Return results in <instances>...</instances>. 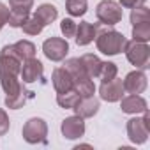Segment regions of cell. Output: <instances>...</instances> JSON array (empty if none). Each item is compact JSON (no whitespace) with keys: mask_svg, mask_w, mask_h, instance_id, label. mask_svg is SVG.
Wrapping results in <instances>:
<instances>
[{"mask_svg":"<svg viewBox=\"0 0 150 150\" xmlns=\"http://www.w3.org/2000/svg\"><path fill=\"white\" fill-rule=\"evenodd\" d=\"M96 44L97 50L104 55H118L124 51L127 39L122 32L115 30V28H108V25H97V34H96Z\"/></svg>","mask_w":150,"mask_h":150,"instance_id":"cell-1","label":"cell"},{"mask_svg":"<svg viewBox=\"0 0 150 150\" xmlns=\"http://www.w3.org/2000/svg\"><path fill=\"white\" fill-rule=\"evenodd\" d=\"M125 57L127 60L136 67V69H148L150 67V48L146 42H138V41H127L125 48Z\"/></svg>","mask_w":150,"mask_h":150,"instance_id":"cell-2","label":"cell"},{"mask_svg":"<svg viewBox=\"0 0 150 150\" xmlns=\"http://www.w3.org/2000/svg\"><path fill=\"white\" fill-rule=\"evenodd\" d=\"M96 16L103 25L113 27L122 20V6L113 0H103L96 7Z\"/></svg>","mask_w":150,"mask_h":150,"instance_id":"cell-3","label":"cell"},{"mask_svg":"<svg viewBox=\"0 0 150 150\" xmlns=\"http://www.w3.org/2000/svg\"><path fill=\"white\" fill-rule=\"evenodd\" d=\"M23 139L30 145H35V143H44L46 141V136H48V125L42 118H30L25 125H23Z\"/></svg>","mask_w":150,"mask_h":150,"instance_id":"cell-4","label":"cell"},{"mask_svg":"<svg viewBox=\"0 0 150 150\" xmlns=\"http://www.w3.org/2000/svg\"><path fill=\"white\" fill-rule=\"evenodd\" d=\"M21 64L23 62L13 51L11 44L2 48V51H0V74H13V76H18L20 71H21Z\"/></svg>","mask_w":150,"mask_h":150,"instance_id":"cell-5","label":"cell"},{"mask_svg":"<svg viewBox=\"0 0 150 150\" xmlns=\"http://www.w3.org/2000/svg\"><path fill=\"white\" fill-rule=\"evenodd\" d=\"M42 51H44L46 58H50L51 62H60L65 58V55L69 51V44L62 37H50L42 42Z\"/></svg>","mask_w":150,"mask_h":150,"instance_id":"cell-6","label":"cell"},{"mask_svg":"<svg viewBox=\"0 0 150 150\" xmlns=\"http://www.w3.org/2000/svg\"><path fill=\"white\" fill-rule=\"evenodd\" d=\"M125 90H124V83L122 80H110V81H103L101 87H99V96L103 101H108V103H117L124 97Z\"/></svg>","mask_w":150,"mask_h":150,"instance_id":"cell-7","label":"cell"},{"mask_svg":"<svg viewBox=\"0 0 150 150\" xmlns=\"http://www.w3.org/2000/svg\"><path fill=\"white\" fill-rule=\"evenodd\" d=\"M62 134L67 138V139H78L85 134V122L81 117L74 115V117H67L62 120Z\"/></svg>","mask_w":150,"mask_h":150,"instance_id":"cell-8","label":"cell"},{"mask_svg":"<svg viewBox=\"0 0 150 150\" xmlns=\"http://www.w3.org/2000/svg\"><path fill=\"white\" fill-rule=\"evenodd\" d=\"M42 72H44V67L42 64L34 57V58H28L21 64V71H20V76L23 80V83H34L37 80L42 78Z\"/></svg>","mask_w":150,"mask_h":150,"instance_id":"cell-9","label":"cell"},{"mask_svg":"<svg viewBox=\"0 0 150 150\" xmlns=\"http://www.w3.org/2000/svg\"><path fill=\"white\" fill-rule=\"evenodd\" d=\"M122 83H124V90L129 94H143L146 90V76L141 69L131 71Z\"/></svg>","mask_w":150,"mask_h":150,"instance_id":"cell-10","label":"cell"},{"mask_svg":"<svg viewBox=\"0 0 150 150\" xmlns=\"http://www.w3.org/2000/svg\"><path fill=\"white\" fill-rule=\"evenodd\" d=\"M148 132H150V129L145 125L143 118L136 117V118L127 120V136H129V139L132 143H136V145L145 143L146 138H148Z\"/></svg>","mask_w":150,"mask_h":150,"instance_id":"cell-11","label":"cell"},{"mask_svg":"<svg viewBox=\"0 0 150 150\" xmlns=\"http://www.w3.org/2000/svg\"><path fill=\"white\" fill-rule=\"evenodd\" d=\"M99 106H101L99 99L90 96V97H80V101L76 103V106H74L72 110L81 118H90V117H94L99 111Z\"/></svg>","mask_w":150,"mask_h":150,"instance_id":"cell-12","label":"cell"},{"mask_svg":"<svg viewBox=\"0 0 150 150\" xmlns=\"http://www.w3.org/2000/svg\"><path fill=\"white\" fill-rule=\"evenodd\" d=\"M51 81H53V87L57 90V94H62V92H67L72 88V78L65 67H57L51 74Z\"/></svg>","mask_w":150,"mask_h":150,"instance_id":"cell-13","label":"cell"},{"mask_svg":"<svg viewBox=\"0 0 150 150\" xmlns=\"http://www.w3.org/2000/svg\"><path fill=\"white\" fill-rule=\"evenodd\" d=\"M96 34H97V25H92L88 21H81L80 25H76L74 39H76L78 46H87L96 39Z\"/></svg>","mask_w":150,"mask_h":150,"instance_id":"cell-14","label":"cell"},{"mask_svg":"<svg viewBox=\"0 0 150 150\" xmlns=\"http://www.w3.org/2000/svg\"><path fill=\"white\" fill-rule=\"evenodd\" d=\"M122 111L124 113H131V115H136V113H143L146 110V101L139 96V94H131L127 97H122Z\"/></svg>","mask_w":150,"mask_h":150,"instance_id":"cell-15","label":"cell"},{"mask_svg":"<svg viewBox=\"0 0 150 150\" xmlns=\"http://www.w3.org/2000/svg\"><path fill=\"white\" fill-rule=\"evenodd\" d=\"M80 60H81V65H83L87 76H88L90 80L99 78V71H101L103 60H101L97 55H94V53H85L83 57H80Z\"/></svg>","mask_w":150,"mask_h":150,"instance_id":"cell-16","label":"cell"},{"mask_svg":"<svg viewBox=\"0 0 150 150\" xmlns=\"http://www.w3.org/2000/svg\"><path fill=\"white\" fill-rule=\"evenodd\" d=\"M32 97H34V92H32V90H27L25 87H21V90H20L18 94L6 97V106H7L9 110H20V108H23V104H25L28 99H32Z\"/></svg>","mask_w":150,"mask_h":150,"instance_id":"cell-17","label":"cell"},{"mask_svg":"<svg viewBox=\"0 0 150 150\" xmlns=\"http://www.w3.org/2000/svg\"><path fill=\"white\" fill-rule=\"evenodd\" d=\"M64 67L69 71L71 78H72V83H76V81H80V80L88 78L87 72H85V69H83V65H81V60H80V58H69V60H65ZM72 87H74V85H72Z\"/></svg>","mask_w":150,"mask_h":150,"instance_id":"cell-18","label":"cell"},{"mask_svg":"<svg viewBox=\"0 0 150 150\" xmlns=\"http://www.w3.org/2000/svg\"><path fill=\"white\" fill-rule=\"evenodd\" d=\"M30 16V7H11L7 23L14 28H21V25L28 20Z\"/></svg>","mask_w":150,"mask_h":150,"instance_id":"cell-19","label":"cell"},{"mask_svg":"<svg viewBox=\"0 0 150 150\" xmlns=\"http://www.w3.org/2000/svg\"><path fill=\"white\" fill-rule=\"evenodd\" d=\"M11 48H13V51L18 55V58H20L21 62H25V60L35 57V46H34L30 41H25V39H23V41H18V42L11 44Z\"/></svg>","mask_w":150,"mask_h":150,"instance_id":"cell-20","label":"cell"},{"mask_svg":"<svg viewBox=\"0 0 150 150\" xmlns=\"http://www.w3.org/2000/svg\"><path fill=\"white\" fill-rule=\"evenodd\" d=\"M0 85H2V88L7 96L18 94L23 87V83L18 80V76H13V74H0Z\"/></svg>","mask_w":150,"mask_h":150,"instance_id":"cell-21","label":"cell"},{"mask_svg":"<svg viewBox=\"0 0 150 150\" xmlns=\"http://www.w3.org/2000/svg\"><path fill=\"white\" fill-rule=\"evenodd\" d=\"M42 23H44V27L46 25H51L55 20H57V16H58V11H57V7L55 6H51V4H41L37 9H35V13H34Z\"/></svg>","mask_w":150,"mask_h":150,"instance_id":"cell-22","label":"cell"},{"mask_svg":"<svg viewBox=\"0 0 150 150\" xmlns=\"http://www.w3.org/2000/svg\"><path fill=\"white\" fill-rule=\"evenodd\" d=\"M80 101V96L76 94V90L71 88L67 92H62L57 96V103L60 108H65V110H72L74 106H76V103Z\"/></svg>","mask_w":150,"mask_h":150,"instance_id":"cell-23","label":"cell"},{"mask_svg":"<svg viewBox=\"0 0 150 150\" xmlns=\"http://www.w3.org/2000/svg\"><path fill=\"white\" fill-rule=\"evenodd\" d=\"M132 37L138 42H148L150 41V21L132 25Z\"/></svg>","mask_w":150,"mask_h":150,"instance_id":"cell-24","label":"cell"},{"mask_svg":"<svg viewBox=\"0 0 150 150\" xmlns=\"http://www.w3.org/2000/svg\"><path fill=\"white\" fill-rule=\"evenodd\" d=\"M21 28H23V32L27 34V35H37V34H41L42 32V28H44V23L34 14V16H28V20L21 25Z\"/></svg>","mask_w":150,"mask_h":150,"instance_id":"cell-25","label":"cell"},{"mask_svg":"<svg viewBox=\"0 0 150 150\" xmlns=\"http://www.w3.org/2000/svg\"><path fill=\"white\" fill-rule=\"evenodd\" d=\"M72 88L76 90V94H78L80 97H90V96H94V92H96V85H94V81H92L90 78H85V80L76 81Z\"/></svg>","mask_w":150,"mask_h":150,"instance_id":"cell-26","label":"cell"},{"mask_svg":"<svg viewBox=\"0 0 150 150\" xmlns=\"http://www.w3.org/2000/svg\"><path fill=\"white\" fill-rule=\"evenodd\" d=\"M65 9L71 16H83L88 6H87V0H65Z\"/></svg>","mask_w":150,"mask_h":150,"instance_id":"cell-27","label":"cell"},{"mask_svg":"<svg viewBox=\"0 0 150 150\" xmlns=\"http://www.w3.org/2000/svg\"><path fill=\"white\" fill-rule=\"evenodd\" d=\"M143 21H150V11H148V7H145V6L132 7V13H131V23L136 25V23H143Z\"/></svg>","mask_w":150,"mask_h":150,"instance_id":"cell-28","label":"cell"},{"mask_svg":"<svg viewBox=\"0 0 150 150\" xmlns=\"http://www.w3.org/2000/svg\"><path fill=\"white\" fill-rule=\"evenodd\" d=\"M99 78L103 81H110V80L117 78V65L113 62H103L101 71H99Z\"/></svg>","mask_w":150,"mask_h":150,"instance_id":"cell-29","label":"cell"},{"mask_svg":"<svg viewBox=\"0 0 150 150\" xmlns=\"http://www.w3.org/2000/svg\"><path fill=\"white\" fill-rule=\"evenodd\" d=\"M60 30L65 37H74V34H76V23L71 18H64L62 23H60Z\"/></svg>","mask_w":150,"mask_h":150,"instance_id":"cell-30","label":"cell"},{"mask_svg":"<svg viewBox=\"0 0 150 150\" xmlns=\"http://www.w3.org/2000/svg\"><path fill=\"white\" fill-rule=\"evenodd\" d=\"M9 127H11V122H9V117H7V113L0 108V136H4V134H7V131H9Z\"/></svg>","mask_w":150,"mask_h":150,"instance_id":"cell-31","label":"cell"},{"mask_svg":"<svg viewBox=\"0 0 150 150\" xmlns=\"http://www.w3.org/2000/svg\"><path fill=\"white\" fill-rule=\"evenodd\" d=\"M7 18H9V7L0 2V30H2L4 25L7 23Z\"/></svg>","mask_w":150,"mask_h":150,"instance_id":"cell-32","label":"cell"},{"mask_svg":"<svg viewBox=\"0 0 150 150\" xmlns=\"http://www.w3.org/2000/svg\"><path fill=\"white\" fill-rule=\"evenodd\" d=\"M122 7H127V9H132V7H138V6H143L146 0H118Z\"/></svg>","mask_w":150,"mask_h":150,"instance_id":"cell-33","label":"cell"},{"mask_svg":"<svg viewBox=\"0 0 150 150\" xmlns=\"http://www.w3.org/2000/svg\"><path fill=\"white\" fill-rule=\"evenodd\" d=\"M11 7H30L32 9V4L34 0H9Z\"/></svg>","mask_w":150,"mask_h":150,"instance_id":"cell-34","label":"cell"}]
</instances>
